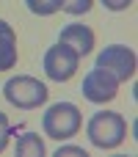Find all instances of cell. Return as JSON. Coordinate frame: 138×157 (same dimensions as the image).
<instances>
[{
	"label": "cell",
	"mask_w": 138,
	"mask_h": 157,
	"mask_svg": "<svg viewBox=\"0 0 138 157\" xmlns=\"http://www.w3.org/2000/svg\"><path fill=\"white\" fill-rule=\"evenodd\" d=\"M86 135L100 149H116L127 138V121L119 113H113V110H100V113H94L89 119Z\"/></svg>",
	"instance_id": "1"
},
{
	"label": "cell",
	"mask_w": 138,
	"mask_h": 157,
	"mask_svg": "<svg viewBox=\"0 0 138 157\" xmlns=\"http://www.w3.org/2000/svg\"><path fill=\"white\" fill-rule=\"evenodd\" d=\"M80 124H83V116H80L77 105H72V102H55L41 116L44 135L47 138H55V141H66V138L77 135Z\"/></svg>",
	"instance_id": "2"
},
{
	"label": "cell",
	"mask_w": 138,
	"mask_h": 157,
	"mask_svg": "<svg viewBox=\"0 0 138 157\" xmlns=\"http://www.w3.org/2000/svg\"><path fill=\"white\" fill-rule=\"evenodd\" d=\"M3 97L14 105V108H22V110H30V108H39L41 102H47L50 91L41 80L30 77V75H17L11 80H6L3 86Z\"/></svg>",
	"instance_id": "3"
},
{
	"label": "cell",
	"mask_w": 138,
	"mask_h": 157,
	"mask_svg": "<svg viewBox=\"0 0 138 157\" xmlns=\"http://www.w3.org/2000/svg\"><path fill=\"white\" fill-rule=\"evenodd\" d=\"M94 66L105 69V72L113 75L119 83H124V80H130V77L136 75V52H133L130 47H124V44H111V47H105V50L97 55V63H94Z\"/></svg>",
	"instance_id": "4"
},
{
	"label": "cell",
	"mask_w": 138,
	"mask_h": 157,
	"mask_svg": "<svg viewBox=\"0 0 138 157\" xmlns=\"http://www.w3.org/2000/svg\"><path fill=\"white\" fill-rule=\"evenodd\" d=\"M77 63H80V55L66 47V44H53L47 52H44V75L55 83H66L75 72H77Z\"/></svg>",
	"instance_id": "5"
},
{
	"label": "cell",
	"mask_w": 138,
	"mask_h": 157,
	"mask_svg": "<svg viewBox=\"0 0 138 157\" xmlns=\"http://www.w3.org/2000/svg\"><path fill=\"white\" fill-rule=\"evenodd\" d=\"M116 88H119V80H116L113 75H108L105 69L94 66V69L83 77V88H80V94H83L89 102L102 105V102H111V99L116 97Z\"/></svg>",
	"instance_id": "6"
},
{
	"label": "cell",
	"mask_w": 138,
	"mask_h": 157,
	"mask_svg": "<svg viewBox=\"0 0 138 157\" xmlns=\"http://www.w3.org/2000/svg\"><path fill=\"white\" fill-rule=\"evenodd\" d=\"M58 41H61V44H66V47H72L77 55H89V52H91V47H94V30H91L89 25L72 22V25H66V28L61 30Z\"/></svg>",
	"instance_id": "7"
},
{
	"label": "cell",
	"mask_w": 138,
	"mask_h": 157,
	"mask_svg": "<svg viewBox=\"0 0 138 157\" xmlns=\"http://www.w3.org/2000/svg\"><path fill=\"white\" fill-rule=\"evenodd\" d=\"M14 63H17V33L6 19H0V72L14 69Z\"/></svg>",
	"instance_id": "8"
},
{
	"label": "cell",
	"mask_w": 138,
	"mask_h": 157,
	"mask_svg": "<svg viewBox=\"0 0 138 157\" xmlns=\"http://www.w3.org/2000/svg\"><path fill=\"white\" fill-rule=\"evenodd\" d=\"M17 155L19 157H44V141L36 132H25L17 138Z\"/></svg>",
	"instance_id": "9"
},
{
	"label": "cell",
	"mask_w": 138,
	"mask_h": 157,
	"mask_svg": "<svg viewBox=\"0 0 138 157\" xmlns=\"http://www.w3.org/2000/svg\"><path fill=\"white\" fill-rule=\"evenodd\" d=\"M25 6H28V11H30V14H39V17H50V14L61 11L64 0H25Z\"/></svg>",
	"instance_id": "10"
},
{
	"label": "cell",
	"mask_w": 138,
	"mask_h": 157,
	"mask_svg": "<svg viewBox=\"0 0 138 157\" xmlns=\"http://www.w3.org/2000/svg\"><path fill=\"white\" fill-rule=\"evenodd\" d=\"M91 3H94V0H64L61 8H64L66 14H75V17H77V14H86V11L91 8Z\"/></svg>",
	"instance_id": "11"
},
{
	"label": "cell",
	"mask_w": 138,
	"mask_h": 157,
	"mask_svg": "<svg viewBox=\"0 0 138 157\" xmlns=\"http://www.w3.org/2000/svg\"><path fill=\"white\" fill-rule=\"evenodd\" d=\"M8 135H11V127H8V116L0 110V152L8 146Z\"/></svg>",
	"instance_id": "12"
},
{
	"label": "cell",
	"mask_w": 138,
	"mask_h": 157,
	"mask_svg": "<svg viewBox=\"0 0 138 157\" xmlns=\"http://www.w3.org/2000/svg\"><path fill=\"white\" fill-rule=\"evenodd\" d=\"M66 155H75V157H86V149H83V146H58L55 157H66Z\"/></svg>",
	"instance_id": "13"
},
{
	"label": "cell",
	"mask_w": 138,
	"mask_h": 157,
	"mask_svg": "<svg viewBox=\"0 0 138 157\" xmlns=\"http://www.w3.org/2000/svg\"><path fill=\"white\" fill-rule=\"evenodd\" d=\"M102 6L111 8V11H124V8L133 6V0H102Z\"/></svg>",
	"instance_id": "14"
}]
</instances>
